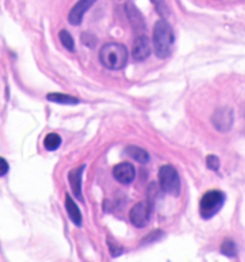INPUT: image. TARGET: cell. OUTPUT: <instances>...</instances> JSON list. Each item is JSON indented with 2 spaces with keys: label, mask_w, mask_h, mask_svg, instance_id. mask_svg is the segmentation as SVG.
I'll use <instances>...</instances> for the list:
<instances>
[{
  "label": "cell",
  "mask_w": 245,
  "mask_h": 262,
  "mask_svg": "<svg viewBox=\"0 0 245 262\" xmlns=\"http://www.w3.org/2000/svg\"><path fill=\"white\" fill-rule=\"evenodd\" d=\"M97 0H79L72 8H71V11L68 14V20L69 24L72 25H79L83 19V15L86 14V11L89 10L94 3H95Z\"/></svg>",
  "instance_id": "obj_9"
},
{
  "label": "cell",
  "mask_w": 245,
  "mask_h": 262,
  "mask_svg": "<svg viewBox=\"0 0 245 262\" xmlns=\"http://www.w3.org/2000/svg\"><path fill=\"white\" fill-rule=\"evenodd\" d=\"M175 44V33L166 20L155 22L153 30V45H154L155 55L159 59H166L172 53V48Z\"/></svg>",
  "instance_id": "obj_1"
},
{
  "label": "cell",
  "mask_w": 245,
  "mask_h": 262,
  "mask_svg": "<svg viewBox=\"0 0 245 262\" xmlns=\"http://www.w3.org/2000/svg\"><path fill=\"white\" fill-rule=\"evenodd\" d=\"M85 169V165H82L79 168H75L68 173V180L69 184H71V188H72V192L75 194L77 198L82 200V172Z\"/></svg>",
  "instance_id": "obj_11"
},
{
  "label": "cell",
  "mask_w": 245,
  "mask_h": 262,
  "mask_svg": "<svg viewBox=\"0 0 245 262\" xmlns=\"http://www.w3.org/2000/svg\"><path fill=\"white\" fill-rule=\"evenodd\" d=\"M211 122L216 130L226 133L233 126V111L230 108H218L212 114Z\"/></svg>",
  "instance_id": "obj_6"
},
{
  "label": "cell",
  "mask_w": 245,
  "mask_h": 262,
  "mask_svg": "<svg viewBox=\"0 0 245 262\" xmlns=\"http://www.w3.org/2000/svg\"><path fill=\"white\" fill-rule=\"evenodd\" d=\"M61 145V138L60 135L56 134V133H51L44 138V146L46 150L53 151L56 150L57 147Z\"/></svg>",
  "instance_id": "obj_15"
},
{
  "label": "cell",
  "mask_w": 245,
  "mask_h": 262,
  "mask_svg": "<svg viewBox=\"0 0 245 262\" xmlns=\"http://www.w3.org/2000/svg\"><path fill=\"white\" fill-rule=\"evenodd\" d=\"M206 163H207V167L212 171H218V168H219V159L214 155H210L206 159Z\"/></svg>",
  "instance_id": "obj_18"
},
{
  "label": "cell",
  "mask_w": 245,
  "mask_h": 262,
  "mask_svg": "<svg viewBox=\"0 0 245 262\" xmlns=\"http://www.w3.org/2000/svg\"><path fill=\"white\" fill-rule=\"evenodd\" d=\"M159 178V186L162 188L163 191L172 195H179L180 192V178L179 172L173 165H162L159 168L158 172Z\"/></svg>",
  "instance_id": "obj_4"
},
{
  "label": "cell",
  "mask_w": 245,
  "mask_h": 262,
  "mask_svg": "<svg viewBox=\"0 0 245 262\" xmlns=\"http://www.w3.org/2000/svg\"><path fill=\"white\" fill-rule=\"evenodd\" d=\"M126 12L127 16H128V19L131 20V24L134 26L135 29H138V30H142L144 28V19H143V15L140 14L138 8L135 7L134 3H128L126 4Z\"/></svg>",
  "instance_id": "obj_10"
},
{
  "label": "cell",
  "mask_w": 245,
  "mask_h": 262,
  "mask_svg": "<svg viewBox=\"0 0 245 262\" xmlns=\"http://www.w3.org/2000/svg\"><path fill=\"white\" fill-rule=\"evenodd\" d=\"M151 209H153V205H151V201H142V202H138L135 205L134 208L130 210V220L131 223L138 227V228H143L149 224L151 216Z\"/></svg>",
  "instance_id": "obj_5"
},
{
  "label": "cell",
  "mask_w": 245,
  "mask_h": 262,
  "mask_svg": "<svg viewBox=\"0 0 245 262\" xmlns=\"http://www.w3.org/2000/svg\"><path fill=\"white\" fill-rule=\"evenodd\" d=\"M59 38H60V42L63 44V47L65 49H68V51H74L75 49V41H74L72 36L67 30H61L59 33Z\"/></svg>",
  "instance_id": "obj_17"
},
{
  "label": "cell",
  "mask_w": 245,
  "mask_h": 262,
  "mask_svg": "<svg viewBox=\"0 0 245 262\" xmlns=\"http://www.w3.org/2000/svg\"><path fill=\"white\" fill-rule=\"evenodd\" d=\"M220 253L226 255V257H236L237 254V246L232 239H225L220 245Z\"/></svg>",
  "instance_id": "obj_16"
},
{
  "label": "cell",
  "mask_w": 245,
  "mask_h": 262,
  "mask_svg": "<svg viewBox=\"0 0 245 262\" xmlns=\"http://www.w3.org/2000/svg\"><path fill=\"white\" fill-rule=\"evenodd\" d=\"M151 52L150 41L146 36H138L134 41V47H132V57L135 61H143L146 60Z\"/></svg>",
  "instance_id": "obj_7"
},
{
  "label": "cell",
  "mask_w": 245,
  "mask_h": 262,
  "mask_svg": "<svg viewBox=\"0 0 245 262\" xmlns=\"http://www.w3.org/2000/svg\"><path fill=\"white\" fill-rule=\"evenodd\" d=\"M100 60L106 69L121 70L128 60V51L122 44L108 42L100 51Z\"/></svg>",
  "instance_id": "obj_2"
},
{
  "label": "cell",
  "mask_w": 245,
  "mask_h": 262,
  "mask_svg": "<svg viewBox=\"0 0 245 262\" xmlns=\"http://www.w3.org/2000/svg\"><path fill=\"white\" fill-rule=\"evenodd\" d=\"M114 179L122 184H130L135 179V168L130 163H120L113 168Z\"/></svg>",
  "instance_id": "obj_8"
},
{
  "label": "cell",
  "mask_w": 245,
  "mask_h": 262,
  "mask_svg": "<svg viewBox=\"0 0 245 262\" xmlns=\"http://www.w3.org/2000/svg\"><path fill=\"white\" fill-rule=\"evenodd\" d=\"M151 2H153V4H154L155 8H157V11H158L161 15H167V7L163 0H151Z\"/></svg>",
  "instance_id": "obj_19"
},
{
  "label": "cell",
  "mask_w": 245,
  "mask_h": 262,
  "mask_svg": "<svg viewBox=\"0 0 245 262\" xmlns=\"http://www.w3.org/2000/svg\"><path fill=\"white\" fill-rule=\"evenodd\" d=\"M10 167H8L7 160L3 159V157H0V176H4L8 172Z\"/></svg>",
  "instance_id": "obj_20"
},
{
  "label": "cell",
  "mask_w": 245,
  "mask_h": 262,
  "mask_svg": "<svg viewBox=\"0 0 245 262\" xmlns=\"http://www.w3.org/2000/svg\"><path fill=\"white\" fill-rule=\"evenodd\" d=\"M127 155L130 156L131 159H134L135 161H138V163L140 164H146L149 160H150V157H149V153H147L144 149H142V147L139 146H128L126 149Z\"/></svg>",
  "instance_id": "obj_13"
},
{
  "label": "cell",
  "mask_w": 245,
  "mask_h": 262,
  "mask_svg": "<svg viewBox=\"0 0 245 262\" xmlns=\"http://www.w3.org/2000/svg\"><path fill=\"white\" fill-rule=\"evenodd\" d=\"M46 98L49 101L57 102V104H65V105H75V104L79 102V98L63 93H49Z\"/></svg>",
  "instance_id": "obj_14"
},
{
  "label": "cell",
  "mask_w": 245,
  "mask_h": 262,
  "mask_svg": "<svg viewBox=\"0 0 245 262\" xmlns=\"http://www.w3.org/2000/svg\"><path fill=\"white\" fill-rule=\"evenodd\" d=\"M225 200H226L225 192L220 190H210V191L204 192L199 202L200 216L203 217L204 220L214 217L224 206Z\"/></svg>",
  "instance_id": "obj_3"
},
{
  "label": "cell",
  "mask_w": 245,
  "mask_h": 262,
  "mask_svg": "<svg viewBox=\"0 0 245 262\" xmlns=\"http://www.w3.org/2000/svg\"><path fill=\"white\" fill-rule=\"evenodd\" d=\"M65 210L68 213L69 219L72 220V223L78 227H81L82 225V213L78 208V205L75 204V201L71 198L69 195L65 196Z\"/></svg>",
  "instance_id": "obj_12"
}]
</instances>
